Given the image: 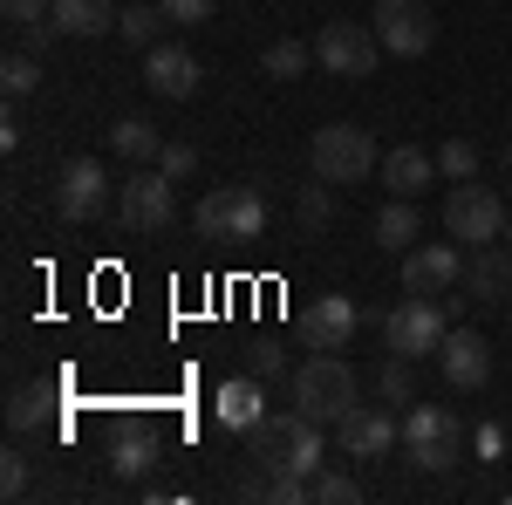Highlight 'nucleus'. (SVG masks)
Masks as SVG:
<instances>
[{"instance_id":"nucleus-1","label":"nucleus","mask_w":512,"mask_h":505,"mask_svg":"<svg viewBox=\"0 0 512 505\" xmlns=\"http://www.w3.org/2000/svg\"><path fill=\"white\" fill-rule=\"evenodd\" d=\"M253 444V465L260 471H294V478H315L321 471V424L308 410H267L260 424L246 430Z\"/></svg>"},{"instance_id":"nucleus-2","label":"nucleus","mask_w":512,"mask_h":505,"mask_svg":"<svg viewBox=\"0 0 512 505\" xmlns=\"http://www.w3.org/2000/svg\"><path fill=\"white\" fill-rule=\"evenodd\" d=\"M355 403H362V383H355V369H349L335 349L308 355V362L294 369V410H308L321 430H335V424L355 410Z\"/></svg>"},{"instance_id":"nucleus-3","label":"nucleus","mask_w":512,"mask_h":505,"mask_svg":"<svg viewBox=\"0 0 512 505\" xmlns=\"http://www.w3.org/2000/svg\"><path fill=\"white\" fill-rule=\"evenodd\" d=\"M308 164H315V178H328V185H362L383 164V151H376V137L362 123H321L315 144H308Z\"/></svg>"},{"instance_id":"nucleus-4","label":"nucleus","mask_w":512,"mask_h":505,"mask_svg":"<svg viewBox=\"0 0 512 505\" xmlns=\"http://www.w3.org/2000/svg\"><path fill=\"white\" fill-rule=\"evenodd\" d=\"M192 226H198V239H233V246H246V239L267 233V192H253V185H219V192L198 198Z\"/></svg>"},{"instance_id":"nucleus-5","label":"nucleus","mask_w":512,"mask_h":505,"mask_svg":"<svg viewBox=\"0 0 512 505\" xmlns=\"http://www.w3.org/2000/svg\"><path fill=\"white\" fill-rule=\"evenodd\" d=\"M403 451L417 471H451L465 458V424L444 403H410L403 410Z\"/></svg>"},{"instance_id":"nucleus-6","label":"nucleus","mask_w":512,"mask_h":505,"mask_svg":"<svg viewBox=\"0 0 512 505\" xmlns=\"http://www.w3.org/2000/svg\"><path fill=\"white\" fill-rule=\"evenodd\" d=\"M444 335H451V314H444V301H431V294H410V301H396V308L383 314V349L410 355V362L437 355Z\"/></svg>"},{"instance_id":"nucleus-7","label":"nucleus","mask_w":512,"mask_h":505,"mask_svg":"<svg viewBox=\"0 0 512 505\" xmlns=\"http://www.w3.org/2000/svg\"><path fill=\"white\" fill-rule=\"evenodd\" d=\"M117 219H123V233H164L178 219V185L164 178L158 164H137L117 185Z\"/></svg>"},{"instance_id":"nucleus-8","label":"nucleus","mask_w":512,"mask_h":505,"mask_svg":"<svg viewBox=\"0 0 512 505\" xmlns=\"http://www.w3.org/2000/svg\"><path fill=\"white\" fill-rule=\"evenodd\" d=\"M444 233L458 239V246H492V239H506V205H499V192L478 185V178L451 185V198H444Z\"/></svg>"},{"instance_id":"nucleus-9","label":"nucleus","mask_w":512,"mask_h":505,"mask_svg":"<svg viewBox=\"0 0 512 505\" xmlns=\"http://www.w3.org/2000/svg\"><path fill=\"white\" fill-rule=\"evenodd\" d=\"M383 55H390V48L376 41V28H362V21H328V28L315 35V62L328 69V76L362 82V76H376Z\"/></svg>"},{"instance_id":"nucleus-10","label":"nucleus","mask_w":512,"mask_h":505,"mask_svg":"<svg viewBox=\"0 0 512 505\" xmlns=\"http://www.w3.org/2000/svg\"><path fill=\"white\" fill-rule=\"evenodd\" d=\"M117 205V185H110V171L96 164V157H76V164H62V178H55V212L69 219V226H89V219H103Z\"/></svg>"},{"instance_id":"nucleus-11","label":"nucleus","mask_w":512,"mask_h":505,"mask_svg":"<svg viewBox=\"0 0 512 505\" xmlns=\"http://www.w3.org/2000/svg\"><path fill=\"white\" fill-rule=\"evenodd\" d=\"M458 280H465L458 239H431V246H410V253H403V294H431V301H444Z\"/></svg>"},{"instance_id":"nucleus-12","label":"nucleus","mask_w":512,"mask_h":505,"mask_svg":"<svg viewBox=\"0 0 512 505\" xmlns=\"http://www.w3.org/2000/svg\"><path fill=\"white\" fill-rule=\"evenodd\" d=\"M376 41L390 48V55H424L437 41V21H431V7L424 0H376Z\"/></svg>"},{"instance_id":"nucleus-13","label":"nucleus","mask_w":512,"mask_h":505,"mask_svg":"<svg viewBox=\"0 0 512 505\" xmlns=\"http://www.w3.org/2000/svg\"><path fill=\"white\" fill-rule=\"evenodd\" d=\"M437 369H444L451 389H485V376H492V342L478 328H451L444 349H437Z\"/></svg>"},{"instance_id":"nucleus-14","label":"nucleus","mask_w":512,"mask_h":505,"mask_svg":"<svg viewBox=\"0 0 512 505\" xmlns=\"http://www.w3.org/2000/svg\"><path fill=\"white\" fill-rule=\"evenodd\" d=\"M396 437H403V424H396L390 410H376V403H355L349 417L335 424V444H342L349 458H383Z\"/></svg>"},{"instance_id":"nucleus-15","label":"nucleus","mask_w":512,"mask_h":505,"mask_svg":"<svg viewBox=\"0 0 512 505\" xmlns=\"http://www.w3.org/2000/svg\"><path fill=\"white\" fill-rule=\"evenodd\" d=\"M198 76L205 69H198L192 48H171V41L164 48H144V82H151V96H164V103H185L198 89Z\"/></svg>"},{"instance_id":"nucleus-16","label":"nucleus","mask_w":512,"mask_h":505,"mask_svg":"<svg viewBox=\"0 0 512 505\" xmlns=\"http://www.w3.org/2000/svg\"><path fill=\"white\" fill-rule=\"evenodd\" d=\"M301 328H308L315 349H349L355 328H362V308H355L349 294H315V308L301 314Z\"/></svg>"},{"instance_id":"nucleus-17","label":"nucleus","mask_w":512,"mask_h":505,"mask_svg":"<svg viewBox=\"0 0 512 505\" xmlns=\"http://www.w3.org/2000/svg\"><path fill=\"white\" fill-rule=\"evenodd\" d=\"M458 287L472 294L478 308L512 301V253H499V246H472V260H465V280H458Z\"/></svg>"},{"instance_id":"nucleus-18","label":"nucleus","mask_w":512,"mask_h":505,"mask_svg":"<svg viewBox=\"0 0 512 505\" xmlns=\"http://www.w3.org/2000/svg\"><path fill=\"white\" fill-rule=\"evenodd\" d=\"M376 178H383V192H390V198H417L437 178V157L424 151V144H396V151H383Z\"/></svg>"},{"instance_id":"nucleus-19","label":"nucleus","mask_w":512,"mask_h":505,"mask_svg":"<svg viewBox=\"0 0 512 505\" xmlns=\"http://www.w3.org/2000/svg\"><path fill=\"white\" fill-rule=\"evenodd\" d=\"M212 410H219V424L233 430V437H246V430L267 417V389H260V376H233V383L219 389V403H212Z\"/></svg>"},{"instance_id":"nucleus-20","label":"nucleus","mask_w":512,"mask_h":505,"mask_svg":"<svg viewBox=\"0 0 512 505\" xmlns=\"http://www.w3.org/2000/svg\"><path fill=\"white\" fill-rule=\"evenodd\" d=\"M376 246H390V253H410L417 239H424V219H417V198H390L383 212H376V226H369Z\"/></svg>"},{"instance_id":"nucleus-21","label":"nucleus","mask_w":512,"mask_h":505,"mask_svg":"<svg viewBox=\"0 0 512 505\" xmlns=\"http://www.w3.org/2000/svg\"><path fill=\"white\" fill-rule=\"evenodd\" d=\"M0 14H7V28L28 41V48H48V41L62 35L55 28V0H0Z\"/></svg>"},{"instance_id":"nucleus-22","label":"nucleus","mask_w":512,"mask_h":505,"mask_svg":"<svg viewBox=\"0 0 512 505\" xmlns=\"http://www.w3.org/2000/svg\"><path fill=\"white\" fill-rule=\"evenodd\" d=\"M117 0H55V28L62 35H110L117 28Z\"/></svg>"},{"instance_id":"nucleus-23","label":"nucleus","mask_w":512,"mask_h":505,"mask_svg":"<svg viewBox=\"0 0 512 505\" xmlns=\"http://www.w3.org/2000/svg\"><path fill=\"white\" fill-rule=\"evenodd\" d=\"M110 151H117L123 164H158V157H164V137L144 117H123V123H110Z\"/></svg>"},{"instance_id":"nucleus-24","label":"nucleus","mask_w":512,"mask_h":505,"mask_svg":"<svg viewBox=\"0 0 512 505\" xmlns=\"http://www.w3.org/2000/svg\"><path fill=\"white\" fill-rule=\"evenodd\" d=\"M158 28H171L158 0H130V7L117 14V35L130 41V48H158Z\"/></svg>"},{"instance_id":"nucleus-25","label":"nucleus","mask_w":512,"mask_h":505,"mask_svg":"<svg viewBox=\"0 0 512 505\" xmlns=\"http://www.w3.org/2000/svg\"><path fill=\"white\" fill-rule=\"evenodd\" d=\"M308 62H315V48H308V41H274V48L260 55V76L294 82V76H308Z\"/></svg>"},{"instance_id":"nucleus-26","label":"nucleus","mask_w":512,"mask_h":505,"mask_svg":"<svg viewBox=\"0 0 512 505\" xmlns=\"http://www.w3.org/2000/svg\"><path fill=\"white\" fill-rule=\"evenodd\" d=\"M294 219H301V233H328V219H335V192H328V178H321V185H301Z\"/></svg>"},{"instance_id":"nucleus-27","label":"nucleus","mask_w":512,"mask_h":505,"mask_svg":"<svg viewBox=\"0 0 512 505\" xmlns=\"http://www.w3.org/2000/svg\"><path fill=\"white\" fill-rule=\"evenodd\" d=\"M376 396H383V403H403V410L417 403V376H410V355H390V362L376 369Z\"/></svg>"},{"instance_id":"nucleus-28","label":"nucleus","mask_w":512,"mask_h":505,"mask_svg":"<svg viewBox=\"0 0 512 505\" xmlns=\"http://www.w3.org/2000/svg\"><path fill=\"white\" fill-rule=\"evenodd\" d=\"M0 89H7V103L35 96V89H41V62H35V55H7V62H0Z\"/></svg>"},{"instance_id":"nucleus-29","label":"nucleus","mask_w":512,"mask_h":505,"mask_svg":"<svg viewBox=\"0 0 512 505\" xmlns=\"http://www.w3.org/2000/svg\"><path fill=\"white\" fill-rule=\"evenodd\" d=\"M437 178H451V185L478 178V144H472V137H451V144L437 151Z\"/></svg>"},{"instance_id":"nucleus-30","label":"nucleus","mask_w":512,"mask_h":505,"mask_svg":"<svg viewBox=\"0 0 512 505\" xmlns=\"http://www.w3.org/2000/svg\"><path fill=\"white\" fill-rule=\"evenodd\" d=\"M41 417H48V389H14V396H7V430H35Z\"/></svg>"},{"instance_id":"nucleus-31","label":"nucleus","mask_w":512,"mask_h":505,"mask_svg":"<svg viewBox=\"0 0 512 505\" xmlns=\"http://www.w3.org/2000/svg\"><path fill=\"white\" fill-rule=\"evenodd\" d=\"M151 458H158V444L130 430V437L117 444V478H144V471H151Z\"/></svg>"},{"instance_id":"nucleus-32","label":"nucleus","mask_w":512,"mask_h":505,"mask_svg":"<svg viewBox=\"0 0 512 505\" xmlns=\"http://www.w3.org/2000/svg\"><path fill=\"white\" fill-rule=\"evenodd\" d=\"M355 499H362V485L349 471H315V505H355Z\"/></svg>"},{"instance_id":"nucleus-33","label":"nucleus","mask_w":512,"mask_h":505,"mask_svg":"<svg viewBox=\"0 0 512 505\" xmlns=\"http://www.w3.org/2000/svg\"><path fill=\"white\" fill-rule=\"evenodd\" d=\"M164 7V21H171V28H198V21H212V14H219V0H158Z\"/></svg>"},{"instance_id":"nucleus-34","label":"nucleus","mask_w":512,"mask_h":505,"mask_svg":"<svg viewBox=\"0 0 512 505\" xmlns=\"http://www.w3.org/2000/svg\"><path fill=\"white\" fill-rule=\"evenodd\" d=\"M158 171H164V178H171V185H185V178H192V171H198V151H192V144H164Z\"/></svg>"},{"instance_id":"nucleus-35","label":"nucleus","mask_w":512,"mask_h":505,"mask_svg":"<svg viewBox=\"0 0 512 505\" xmlns=\"http://www.w3.org/2000/svg\"><path fill=\"white\" fill-rule=\"evenodd\" d=\"M0 492H7V499H21V492H28V458H21V451H7V458H0Z\"/></svg>"},{"instance_id":"nucleus-36","label":"nucleus","mask_w":512,"mask_h":505,"mask_svg":"<svg viewBox=\"0 0 512 505\" xmlns=\"http://www.w3.org/2000/svg\"><path fill=\"white\" fill-rule=\"evenodd\" d=\"M253 355V376H260V383H267V376H280V369H287V355L274 349V342H260V349H246Z\"/></svg>"},{"instance_id":"nucleus-37","label":"nucleus","mask_w":512,"mask_h":505,"mask_svg":"<svg viewBox=\"0 0 512 505\" xmlns=\"http://www.w3.org/2000/svg\"><path fill=\"white\" fill-rule=\"evenodd\" d=\"M506 239H512V212H506Z\"/></svg>"},{"instance_id":"nucleus-38","label":"nucleus","mask_w":512,"mask_h":505,"mask_svg":"<svg viewBox=\"0 0 512 505\" xmlns=\"http://www.w3.org/2000/svg\"><path fill=\"white\" fill-rule=\"evenodd\" d=\"M506 164H512V144H506Z\"/></svg>"}]
</instances>
